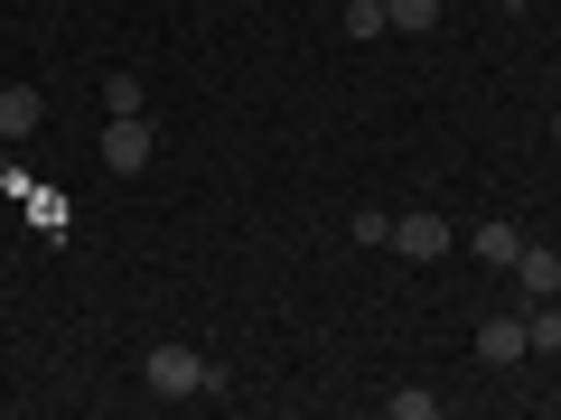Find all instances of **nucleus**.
<instances>
[{
  "label": "nucleus",
  "instance_id": "20e7f679",
  "mask_svg": "<svg viewBox=\"0 0 561 420\" xmlns=\"http://www.w3.org/2000/svg\"><path fill=\"white\" fill-rule=\"evenodd\" d=\"M524 355H534L524 318H478V364H524Z\"/></svg>",
  "mask_w": 561,
  "mask_h": 420
},
{
  "label": "nucleus",
  "instance_id": "9b49d317",
  "mask_svg": "<svg viewBox=\"0 0 561 420\" xmlns=\"http://www.w3.org/2000/svg\"><path fill=\"white\" fill-rule=\"evenodd\" d=\"M140 113V84L131 75H103V121H131Z\"/></svg>",
  "mask_w": 561,
  "mask_h": 420
},
{
  "label": "nucleus",
  "instance_id": "0eeeda50",
  "mask_svg": "<svg viewBox=\"0 0 561 420\" xmlns=\"http://www.w3.org/2000/svg\"><path fill=\"white\" fill-rule=\"evenodd\" d=\"M468 253H478L486 271H515V253H524V234H515V224L496 215V224H478V234H468Z\"/></svg>",
  "mask_w": 561,
  "mask_h": 420
},
{
  "label": "nucleus",
  "instance_id": "7ed1b4c3",
  "mask_svg": "<svg viewBox=\"0 0 561 420\" xmlns=\"http://www.w3.org/2000/svg\"><path fill=\"white\" fill-rule=\"evenodd\" d=\"M150 150H160V140H150V121H103V168H122V178H140V168H150Z\"/></svg>",
  "mask_w": 561,
  "mask_h": 420
},
{
  "label": "nucleus",
  "instance_id": "423d86ee",
  "mask_svg": "<svg viewBox=\"0 0 561 420\" xmlns=\"http://www.w3.org/2000/svg\"><path fill=\"white\" fill-rule=\"evenodd\" d=\"M515 280H524V300H561V253H552V243H524Z\"/></svg>",
  "mask_w": 561,
  "mask_h": 420
},
{
  "label": "nucleus",
  "instance_id": "f8f14e48",
  "mask_svg": "<svg viewBox=\"0 0 561 420\" xmlns=\"http://www.w3.org/2000/svg\"><path fill=\"white\" fill-rule=\"evenodd\" d=\"M383 411H393V420H440V393H421V383H412V393H393Z\"/></svg>",
  "mask_w": 561,
  "mask_h": 420
},
{
  "label": "nucleus",
  "instance_id": "f03ea898",
  "mask_svg": "<svg viewBox=\"0 0 561 420\" xmlns=\"http://www.w3.org/2000/svg\"><path fill=\"white\" fill-rule=\"evenodd\" d=\"M449 243H459V234H449V224L431 215V206H421V215H393V234H383V253H402V261H440Z\"/></svg>",
  "mask_w": 561,
  "mask_h": 420
},
{
  "label": "nucleus",
  "instance_id": "6e6552de",
  "mask_svg": "<svg viewBox=\"0 0 561 420\" xmlns=\"http://www.w3.org/2000/svg\"><path fill=\"white\" fill-rule=\"evenodd\" d=\"M524 337H534V355H561V308L534 300V308H524Z\"/></svg>",
  "mask_w": 561,
  "mask_h": 420
},
{
  "label": "nucleus",
  "instance_id": "9d476101",
  "mask_svg": "<svg viewBox=\"0 0 561 420\" xmlns=\"http://www.w3.org/2000/svg\"><path fill=\"white\" fill-rule=\"evenodd\" d=\"M383 28H393V20H383V0H346V38H383Z\"/></svg>",
  "mask_w": 561,
  "mask_h": 420
},
{
  "label": "nucleus",
  "instance_id": "2eb2a0df",
  "mask_svg": "<svg viewBox=\"0 0 561 420\" xmlns=\"http://www.w3.org/2000/svg\"><path fill=\"white\" fill-rule=\"evenodd\" d=\"M505 10H515V0H505Z\"/></svg>",
  "mask_w": 561,
  "mask_h": 420
},
{
  "label": "nucleus",
  "instance_id": "39448f33",
  "mask_svg": "<svg viewBox=\"0 0 561 420\" xmlns=\"http://www.w3.org/2000/svg\"><path fill=\"white\" fill-rule=\"evenodd\" d=\"M47 121V94L38 84H0V140H28Z\"/></svg>",
  "mask_w": 561,
  "mask_h": 420
},
{
  "label": "nucleus",
  "instance_id": "4468645a",
  "mask_svg": "<svg viewBox=\"0 0 561 420\" xmlns=\"http://www.w3.org/2000/svg\"><path fill=\"white\" fill-rule=\"evenodd\" d=\"M552 140H561V113H552Z\"/></svg>",
  "mask_w": 561,
  "mask_h": 420
},
{
  "label": "nucleus",
  "instance_id": "1a4fd4ad",
  "mask_svg": "<svg viewBox=\"0 0 561 420\" xmlns=\"http://www.w3.org/2000/svg\"><path fill=\"white\" fill-rule=\"evenodd\" d=\"M383 20L412 28V38H431V28H440V0H383Z\"/></svg>",
  "mask_w": 561,
  "mask_h": 420
},
{
  "label": "nucleus",
  "instance_id": "f257e3e1",
  "mask_svg": "<svg viewBox=\"0 0 561 420\" xmlns=\"http://www.w3.org/2000/svg\"><path fill=\"white\" fill-rule=\"evenodd\" d=\"M140 393H150V401H225V364H206L197 355V346H179V337H169V346H150V364H140Z\"/></svg>",
  "mask_w": 561,
  "mask_h": 420
},
{
  "label": "nucleus",
  "instance_id": "ddd939ff",
  "mask_svg": "<svg viewBox=\"0 0 561 420\" xmlns=\"http://www.w3.org/2000/svg\"><path fill=\"white\" fill-rule=\"evenodd\" d=\"M0 178H10V140H0ZM10 187H20V178H10Z\"/></svg>",
  "mask_w": 561,
  "mask_h": 420
}]
</instances>
